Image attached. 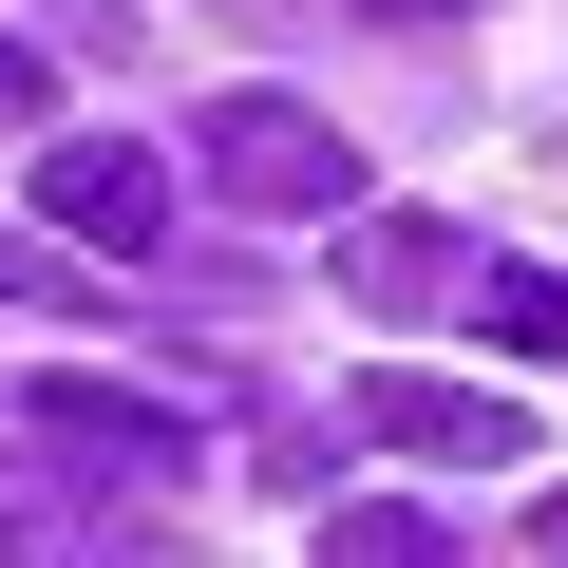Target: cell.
I'll list each match as a JSON object with an SVG mask.
<instances>
[{
    "instance_id": "9",
    "label": "cell",
    "mask_w": 568,
    "mask_h": 568,
    "mask_svg": "<svg viewBox=\"0 0 568 568\" xmlns=\"http://www.w3.org/2000/svg\"><path fill=\"white\" fill-rule=\"evenodd\" d=\"M58 284H95V265H58V227H0V304H58Z\"/></svg>"
},
{
    "instance_id": "5",
    "label": "cell",
    "mask_w": 568,
    "mask_h": 568,
    "mask_svg": "<svg viewBox=\"0 0 568 568\" xmlns=\"http://www.w3.org/2000/svg\"><path fill=\"white\" fill-rule=\"evenodd\" d=\"M474 265H493V246L436 227V209H342V284H361L379 323H455V304H474Z\"/></svg>"
},
{
    "instance_id": "6",
    "label": "cell",
    "mask_w": 568,
    "mask_h": 568,
    "mask_svg": "<svg viewBox=\"0 0 568 568\" xmlns=\"http://www.w3.org/2000/svg\"><path fill=\"white\" fill-rule=\"evenodd\" d=\"M114 530H133L114 474H77V455H39V436H0V549H114Z\"/></svg>"
},
{
    "instance_id": "7",
    "label": "cell",
    "mask_w": 568,
    "mask_h": 568,
    "mask_svg": "<svg viewBox=\"0 0 568 568\" xmlns=\"http://www.w3.org/2000/svg\"><path fill=\"white\" fill-rule=\"evenodd\" d=\"M493 361H568V265H474V304H455Z\"/></svg>"
},
{
    "instance_id": "1",
    "label": "cell",
    "mask_w": 568,
    "mask_h": 568,
    "mask_svg": "<svg viewBox=\"0 0 568 568\" xmlns=\"http://www.w3.org/2000/svg\"><path fill=\"white\" fill-rule=\"evenodd\" d=\"M209 190L227 209H284V227H304V209H361V133L342 114H304V95H209Z\"/></svg>"
},
{
    "instance_id": "10",
    "label": "cell",
    "mask_w": 568,
    "mask_h": 568,
    "mask_svg": "<svg viewBox=\"0 0 568 568\" xmlns=\"http://www.w3.org/2000/svg\"><path fill=\"white\" fill-rule=\"evenodd\" d=\"M20 114H58V95H39V58H20V39H0V133H20Z\"/></svg>"
},
{
    "instance_id": "12",
    "label": "cell",
    "mask_w": 568,
    "mask_h": 568,
    "mask_svg": "<svg viewBox=\"0 0 568 568\" xmlns=\"http://www.w3.org/2000/svg\"><path fill=\"white\" fill-rule=\"evenodd\" d=\"M530 549H568V493H530Z\"/></svg>"
},
{
    "instance_id": "4",
    "label": "cell",
    "mask_w": 568,
    "mask_h": 568,
    "mask_svg": "<svg viewBox=\"0 0 568 568\" xmlns=\"http://www.w3.org/2000/svg\"><path fill=\"white\" fill-rule=\"evenodd\" d=\"M342 436H379V455H417V474H511V455H530V417H511L493 379H417V361L342 379Z\"/></svg>"
},
{
    "instance_id": "11",
    "label": "cell",
    "mask_w": 568,
    "mask_h": 568,
    "mask_svg": "<svg viewBox=\"0 0 568 568\" xmlns=\"http://www.w3.org/2000/svg\"><path fill=\"white\" fill-rule=\"evenodd\" d=\"M361 20H474V0H361Z\"/></svg>"
},
{
    "instance_id": "8",
    "label": "cell",
    "mask_w": 568,
    "mask_h": 568,
    "mask_svg": "<svg viewBox=\"0 0 568 568\" xmlns=\"http://www.w3.org/2000/svg\"><path fill=\"white\" fill-rule=\"evenodd\" d=\"M323 549H342V568H417V549H436V511H398V493H361V511H323Z\"/></svg>"
},
{
    "instance_id": "2",
    "label": "cell",
    "mask_w": 568,
    "mask_h": 568,
    "mask_svg": "<svg viewBox=\"0 0 568 568\" xmlns=\"http://www.w3.org/2000/svg\"><path fill=\"white\" fill-rule=\"evenodd\" d=\"M0 417H20L39 455H77V474H114L133 511H152V493H190V417H171V398H133V379H20Z\"/></svg>"
},
{
    "instance_id": "3",
    "label": "cell",
    "mask_w": 568,
    "mask_h": 568,
    "mask_svg": "<svg viewBox=\"0 0 568 568\" xmlns=\"http://www.w3.org/2000/svg\"><path fill=\"white\" fill-rule=\"evenodd\" d=\"M39 227L95 246V265H152V246H171V152H152V133H58V152H39Z\"/></svg>"
}]
</instances>
